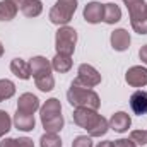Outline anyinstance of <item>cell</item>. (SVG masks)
Here are the masks:
<instances>
[{
  "instance_id": "1",
  "label": "cell",
  "mask_w": 147,
  "mask_h": 147,
  "mask_svg": "<svg viewBox=\"0 0 147 147\" xmlns=\"http://www.w3.org/2000/svg\"><path fill=\"white\" fill-rule=\"evenodd\" d=\"M69 101L72 106H77V108H89V110H98L99 106V98L94 91H91L89 87H84L80 86L77 80L72 82V87L67 94Z\"/></svg>"
},
{
  "instance_id": "2",
  "label": "cell",
  "mask_w": 147,
  "mask_h": 147,
  "mask_svg": "<svg viewBox=\"0 0 147 147\" xmlns=\"http://www.w3.org/2000/svg\"><path fill=\"white\" fill-rule=\"evenodd\" d=\"M75 9H77V0H58L50 12V19L53 24H67Z\"/></svg>"
},
{
  "instance_id": "3",
  "label": "cell",
  "mask_w": 147,
  "mask_h": 147,
  "mask_svg": "<svg viewBox=\"0 0 147 147\" xmlns=\"http://www.w3.org/2000/svg\"><path fill=\"white\" fill-rule=\"evenodd\" d=\"M77 41V33L72 28H62L57 33V51L62 55H72Z\"/></svg>"
},
{
  "instance_id": "4",
  "label": "cell",
  "mask_w": 147,
  "mask_h": 147,
  "mask_svg": "<svg viewBox=\"0 0 147 147\" xmlns=\"http://www.w3.org/2000/svg\"><path fill=\"white\" fill-rule=\"evenodd\" d=\"M75 80L84 87H94V86H98L101 82V75L98 74V70L94 67L84 63V65L79 67V77Z\"/></svg>"
},
{
  "instance_id": "5",
  "label": "cell",
  "mask_w": 147,
  "mask_h": 147,
  "mask_svg": "<svg viewBox=\"0 0 147 147\" xmlns=\"http://www.w3.org/2000/svg\"><path fill=\"white\" fill-rule=\"evenodd\" d=\"M99 115H96L94 110H89V108H77V111L74 113V121L79 125V127H84V128H91L94 125V121L98 120Z\"/></svg>"
},
{
  "instance_id": "6",
  "label": "cell",
  "mask_w": 147,
  "mask_h": 147,
  "mask_svg": "<svg viewBox=\"0 0 147 147\" xmlns=\"http://www.w3.org/2000/svg\"><path fill=\"white\" fill-rule=\"evenodd\" d=\"M39 108V99L36 96L26 92L19 98V103H17V111H22V113H28V115H33L34 111Z\"/></svg>"
},
{
  "instance_id": "7",
  "label": "cell",
  "mask_w": 147,
  "mask_h": 147,
  "mask_svg": "<svg viewBox=\"0 0 147 147\" xmlns=\"http://www.w3.org/2000/svg\"><path fill=\"white\" fill-rule=\"evenodd\" d=\"M127 82L134 87H140L147 84V69L144 67H132L127 72Z\"/></svg>"
},
{
  "instance_id": "8",
  "label": "cell",
  "mask_w": 147,
  "mask_h": 147,
  "mask_svg": "<svg viewBox=\"0 0 147 147\" xmlns=\"http://www.w3.org/2000/svg\"><path fill=\"white\" fill-rule=\"evenodd\" d=\"M130 106L135 115H146L147 113V92L146 91H135L130 96Z\"/></svg>"
},
{
  "instance_id": "9",
  "label": "cell",
  "mask_w": 147,
  "mask_h": 147,
  "mask_svg": "<svg viewBox=\"0 0 147 147\" xmlns=\"http://www.w3.org/2000/svg\"><path fill=\"white\" fill-rule=\"evenodd\" d=\"M84 17L87 22H92V24L103 21V3H98V2L87 3L84 9Z\"/></svg>"
},
{
  "instance_id": "10",
  "label": "cell",
  "mask_w": 147,
  "mask_h": 147,
  "mask_svg": "<svg viewBox=\"0 0 147 147\" xmlns=\"http://www.w3.org/2000/svg\"><path fill=\"white\" fill-rule=\"evenodd\" d=\"M110 127L116 132H127L128 127H130V116L127 113H123V111L115 113L110 120Z\"/></svg>"
},
{
  "instance_id": "11",
  "label": "cell",
  "mask_w": 147,
  "mask_h": 147,
  "mask_svg": "<svg viewBox=\"0 0 147 147\" xmlns=\"http://www.w3.org/2000/svg\"><path fill=\"white\" fill-rule=\"evenodd\" d=\"M111 45H113V48L118 50V51L127 50L128 45H130V36H128V33H127L125 29H116V31L111 34Z\"/></svg>"
},
{
  "instance_id": "12",
  "label": "cell",
  "mask_w": 147,
  "mask_h": 147,
  "mask_svg": "<svg viewBox=\"0 0 147 147\" xmlns=\"http://www.w3.org/2000/svg\"><path fill=\"white\" fill-rule=\"evenodd\" d=\"M29 69H31V74L34 75V79L36 77H41V75H46V74H50V63L46 62V58H43V57H36V58H33L31 62H29Z\"/></svg>"
},
{
  "instance_id": "13",
  "label": "cell",
  "mask_w": 147,
  "mask_h": 147,
  "mask_svg": "<svg viewBox=\"0 0 147 147\" xmlns=\"http://www.w3.org/2000/svg\"><path fill=\"white\" fill-rule=\"evenodd\" d=\"M120 17H121V10L118 5H115V3H105L103 5V21L105 22L115 24L120 21Z\"/></svg>"
},
{
  "instance_id": "14",
  "label": "cell",
  "mask_w": 147,
  "mask_h": 147,
  "mask_svg": "<svg viewBox=\"0 0 147 147\" xmlns=\"http://www.w3.org/2000/svg\"><path fill=\"white\" fill-rule=\"evenodd\" d=\"M14 123L19 130H24V132H29L34 128V118L33 115H28V113H22V111H17L16 118H14Z\"/></svg>"
},
{
  "instance_id": "15",
  "label": "cell",
  "mask_w": 147,
  "mask_h": 147,
  "mask_svg": "<svg viewBox=\"0 0 147 147\" xmlns=\"http://www.w3.org/2000/svg\"><path fill=\"white\" fill-rule=\"evenodd\" d=\"M43 127L48 134H57L62 127H63V118L62 115H55V116H48L43 118Z\"/></svg>"
},
{
  "instance_id": "16",
  "label": "cell",
  "mask_w": 147,
  "mask_h": 147,
  "mask_svg": "<svg viewBox=\"0 0 147 147\" xmlns=\"http://www.w3.org/2000/svg\"><path fill=\"white\" fill-rule=\"evenodd\" d=\"M17 14V5L12 0L0 2V21H10Z\"/></svg>"
},
{
  "instance_id": "17",
  "label": "cell",
  "mask_w": 147,
  "mask_h": 147,
  "mask_svg": "<svg viewBox=\"0 0 147 147\" xmlns=\"http://www.w3.org/2000/svg\"><path fill=\"white\" fill-rule=\"evenodd\" d=\"M10 70L16 74L17 77H21V79H29V75H31L29 63H26V62L21 60V58H16V60L10 63Z\"/></svg>"
},
{
  "instance_id": "18",
  "label": "cell",
  "mask_w": 147,
  "mask_h": 147,
  "mask_svg": "<svg viewBox=\"0 0 147 147\" xmlns=\"http://www.w3.org/2000/svg\"><path fill=\"white\" fill-rule=\"evenodd\" d=\"M53 69L58 70V72H67L70 70L72 67V60H70V55H62V53H57V57L53 58Z\"/></svg>"
},
{
  "instance_id": "19",
  "label": "cell",
  "mask_w": 147,
  "mask_h": 147,
  "mask_svg": "<svg viewBox=\"0 0 147 147\" xmlns=\"http://www.w3.org/2000/svg\"><path fill=\"white\" fill-rule=\"evenodd\" d=\"M21 10L24 12V16L28 17H34L41 14V2L39 0H24V3L21 5Z\"/></svg>"
},
{
  "instance_id": "20",
  "label": "cell",
  "mask_w": 147,
  "mask_h": 147,
  "mask_svg": "<svg viewBox=\"0 0 147 147\" xmlns=\"http://www.w3.org/2000/svg\"><path fill=\"white\" fill-rule=\"evenodd\" d=\"M60 103H58V99H48L46 101V105L41 108V120L43 118H48V116H55V115H60Z\"/></svg>"
},
{
  "instance_id": "21",
  "label": "cell",
  "mask_w": 147,
  "mask_h": 147,
  "mask_svg": "<svg viewBox=\"0 0 147 147\" xmlns=\"http://www.w3.org/2000/svg\"><path fill=\"white\" fill-rule=\"evenodd\" d=\"M108 132V121L103 116H98V120L94 121V125L89 128V135L91 137H101Z\"/></svg>"
},
{
  "instance_id": "22",
  "label": "cell",
  "mask_w": 147,
  "mask_h": 147,
  "mask_svg": "<svg viewBox=\"0 0 147 147\" xmlns=\"http://www.w3.org/2000/svg\"><path fill=\"white\" fill-rule=\"evenodd\" d=\"M14 92H16L14 84H12L10 80H7V79H2V80H0V101L12 98Z\"/></svg>"
},
{
  "instance_id": "23",
  "label": "cell",
  "mask_w": 147,
  "mask_h": 147,
  "mask_svg": "<svg viewBox=\"0 0 147 147\" xmlns=\"http://www.w3.org/2000/svg\"><path fill=\"white\" fill-rule=\"evenodd\" d=\"M36 86L41 89V91H51L53 89V86H55V80H53V77L50 75V74H46V75H41V77H36Z\"/></svg>"
},
{
  "instance_id": "24",
  "label": "cell",
  "mask_w": 147,
  "mask_h": 147,
  "mask_svg": "<svg viewBox=\"0 0 147 147\" xmlns=\"http://www.w3.org/2000/svg\"><path fill=\"white\" fill-rule=\"evenodd\" d=\"M41 147H62V140L57 134H46L41 137Z\"/></svg>"
},
{
  "instance_id": "25",
  "label": "cell",
  "mask_w": 147,
  "mask_h": 147,
  "mask_svg": "<svg viewBox=\"0 0 147 147\" xmlns=\"http://www.w3.org/2000/svg\"><path fill=\"white\" fill-rule=\"evenodd\" d=\"M10 116H9V113H5V111H0V137L2 135H5L9 130H10Z\"/></svg>"
},
{
  "instance_id": "26",
  "label": "cell",
  "mask_w": 147,
  "mask_h": 147,
  "mask_svg": "<svg viewBox=\"0 0 147 147\" xmlns=\"http://www.w3.org/2000/svg\"><path fill=\"white\" fill-rule=\"evenodd\" d=\"M130 140H132L134 144H137V146H144V144H147V132H142V130L132 132Z\"/></svg>"
},
{
  "instance_id": "27",
  "label": "cell",
  "mask_w": 147,
  "mask_h": 147,
  "mask_svg": "<svg viewBox=\"0 0 147 147\" xmlns=\"http://www.w3.org/2000/svg\"><path fill=\"white\" fill-rule=\"evenodd\" d=\"M72 147H92V140L89 137H86V135H80V137H77L74 140Z\"/></svg>"
},
{
  "instance_id": "28",
  "label": "cell",
  "mask_w": 147,
  "mask_h": 147,
  "mask_svg": "<svg viewBox=\"0 0 147 147\" xmlns=\"http://www.w3.org/2000/svg\"><path fill=\"white\" fill-rule=\"evenodd\" d=\"M16 147H34V146H33L31 139L22 137V139H16Z\"/></svg>"
},
{
  "instance_id": "29",
  "label": "cell",
  "mask_w": 147,
  "mask_h": 147,
  "mask_svg": "<svg viewBox=\"0 0 147 147\" xmlns=\"http://www.w3.org/2000/svg\"><path fill=\"white\" fill-rule=\"evenodd\" d=\"M115 147H135V144L132 140H127V139H120L115 142Z\"/></svg>"
},
{
  "instance_id": "30",
  "label": "cell",
  "mask_w": 147,
  "mask_h": 147,
  "mask_svg": "<svg viewBox=\"0 0 147 147\" xmlns=\"http://www.w3.org/2000/svg\"><path fill=\"white\" fill-rule=\"evenodd\" d=\"M0 147H16V139H5L0 142Z\"/></svg>"
},
{
  "instance_id": "31",
  "label": "cell",
  "mask_w": 147,
  "mask_h": 147,
  "mask_svg": "<svg viewBox=\"0 0 147 147\" xmlns=\"http://www.w3.org/2000/svg\"><path fill=\"white\" fill-rule=\"evenodd\" d=\"M140 58H142V62H144V63H147V45L140 48Z\"/></svg>"
},
{
  "instance_id": "32",
  "label": "cell",
  "mask_w": 147,
  "mask_h": 147,
  "mask_svg": "<svg viewBox=\"0 0 147 147\" xmlns=\"http://www.w3.org/2000/svg\"><path fill=\"white\" fill-rule=\"evenodd\" d=\"M98 147H115V142H110V140H106V142H101Z\"/></svg>"
},
{
  "instance_id": "33",
  "label": "cell",
  "mask_w": 147,
  "mask_h": 147,
  "mask_svg": "<svg viewBox=\"0 0 147 147\" xmlns=\"http://www.w3.org/2000/svg\"><path fill=\"white\" fill-rule=\"evenodd\" d=\"M139 2H142V0H125V3L128 5V9H130L132 5H135V3H139Z\"/></svg>"
},
{
  "instance_id": "34",
  "label": "cell",
  "mask_w": 147,
  "mask_h": 147,
  "mask_svg": "<svg viewBox=\"0 0 147 147\" xmlns=\"http://www.w3.org/2000/svg\"><path fill=\"white\" fill-rule=\"evenodd\" d=\"M12 2H14V3H16V5H17V7H19V5H22V3H24V0H12Z\"/></svg>"
},
{
  "instance_id": "35",
  "label": "cell",
  "mask_w": 147,
  "mask_h": 147,
  "mask_svg": "<svg viewBox=\"0 0 147 147\" xmlns=\"http://www.w3.org/2000/svg\"><path fill=\"white\" fill-rule=\"evenodd\" d=\"M2 53H3V46H2V43H0V57H2Z\"/></svg>"
},
{
  "instance_id": "36",
  "label": "cell",
  "mask_w": 147,
  "mask_h": 147,
  "mask_svg": "<svg viewBox=\"0 0 147 147\" xmlns=\"http://www.w3.org/2000/svg\"><path fill=\"white\" fill-rule=\"evenodd\" d=\"M146 16H147V3H146Z\"/></svg>"
}]
</instances>
